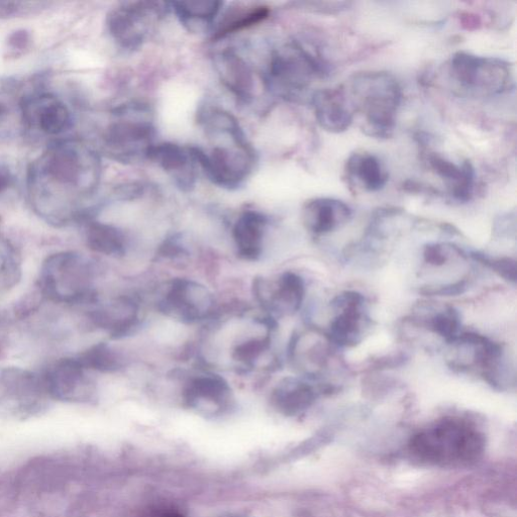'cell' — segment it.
<instances>
[{
  "label": "cell",
  "mask_w": 517,
  "mask_h": 517,
  "mask_svg": "<svg viewBox=\"0 0 517 517\" xmlns=\"http://www.w3.org/2000/svg\"><path fill=\"white\" fill-rule=\"evenodd\" d=\"M20 82H0V141L23 137L22 98Z\"/></svg>",
  "instance_id": "25"
},
{
  "label": "cell",
  "mask_w": 517,
  "mask_h": 517,
  "mask_svg": "<svg viewBox=\"0 0 517 517\" xmlns=\"http://www.w3.org/2000/svg\"><path fill=\"white\" fill-rule=\"evenodd\" d=\"M467 289V281L462 280L456 283L442 285L438 287H426L422 293L430 296H457L463 294Z\"/></svg>",
  "instance_id": "35"
},
{
  "label": "cell",
  "mask_w": 517,
  "mask_h": 517,
  "mask_svg": "<svg viewBox=\"0 0 517 517\" xmlns=\"http://www.w3.org/2000/svg\"><path fill=\"white\" fill-rule=\"evenodd\" d=\"M43 4L0 3V18H11L29 15L42 9Z\"/></svg>",
  "instance_id": "33"
},
{
  "label": "cell",
  "mask_w": 517,
  "mask_h": 517,
  "mask_svg": "<svg viewBox=\"0 0 517 517\" xmlns=\"http://www.w3.org/2000/svg\"><path fill=\"white\" fill-rule=\"evenodd\" d=\"M269 217L257 210H246L231 229L235 255L244 262H260L267 255Z\"/></svg>",
  "instance_id": "15"
},
{
  "label": "cell",
  "mask_w": 517,
  "mask_h": 517,
  "mask_svg": "<svg viewBox=\"0 0 517 517\" xmlns=\"http://www.w3.org/2000/svg\"><path fill=\"white\" fill-rule=\"evenodd\" d=\"M151 305L161 317L183 326L200 328L212 323L222 301L212 287L190 275H178L156 284Z\"/></svg>",
  "instance_id": "4"
},
{
  "label": "cell",
  "mask_w": 517,
  "mask_h": 517,
  "mask_svg": "<svg viewBox=\"0 0 517 517\" xmlns=\"http://www.w3.org/2000/svg\"><path fill=\"white\" fill-rule=\"evenodd\" d=\"M84 241L91 255L123 260L133 253V240L121 227L95 218L83 223Z\"/></svg>",
  "instance_id": "17"
},
{
  "label": "cell",
  "mask_w": 517,
  "mask_h": 517,
  "mask_svg": "<svg viewBox=\"0 0 517 517\" xmlns=\"http://www.w3.org/2000/svg\"><path fill=\"white\" fill-rule=\"evenodd\" d=\"M16 181V175L11 167L5 162H0V197L11 191Z\"/></svg>",
  "instance_id": "36"
},
{
  "label": "cell",
  "mask_w": 517,
  "mask_h": 517,
  "mask_svg": "<svg viewBox=\"0 0 517 517\" xmlns=\"http://www.w3.org/2000/svg\"><path fill=\"white\" fill-rule=\"evenodd\" d=\"M460 324L459 313L455 308L449 307L431 320L430 327L450 344L458 336Z\"/></svg>",
  "instance_id": "30"
},
{
  "label": "cell",
  "mask_w": 517,
  "mask_h": 517,
  "mask_svg": "<svg viewBox=\"0 0 517 517\" xmlns=\"http://www.w3.org/2000/svg\"><path fill=\"white\" fill-rule=\"evenodd\" d=\"M168 6L158 2L123 3L110 12L108 31L122 49H139L146 41L151 24L169 10Z\"/></svg>",
  "instance_id": "12"
},
{
  "label": "cell",
  "mask_w": 517,
  "mask_h": 517,
  "mask_svg": "<svg viewBox=\"0 0 517 517\" xmlns=\"http://www.w3.org/2000/svg\"><path fill=\"white\" fill-rule=\"evenodd\" d=\"M100 176L97 154L77 140L53 142L30 166L27 191L31 208L46 223L66 227L94 218L86 202Z\"/></svg>",
  "instance_id": "1"
},
{
  "label": "cell",
  "mask_w": 517,
  "mask_h": 517,
  "mask_svg": "<svg viewBox=\"0 0 517 517\" xmlns=\"http://www.w3.org/2000/svg\"><path fill=\"white\" fill-rule=\"evenodd\" d=\"M450 70L453 78L465 89L488 94L502 93L511 82V71L507 62L467 52H458L453 56Z\"/></svg>",
  "instance_id": "13"
},
{
  "label": "cell",
  "mask_w": 517,
  "mask_h": 517,
  "mask_svg": "<svg viewBox=\"0 0 517 517\" xmlns=\"http://www.w3.org/2000/svg\"><path fill=\"white\" fill-rule=\"evenodd\" d=\"M46 394L66 402H90L97 394V383L75 357H65L52 363L42 374Z\"/></svg>",
  "instance_id": "14"
},
{
  "label": "cell",
  "mask_w": 517,
  "mask_h": 517,
  "mask_svg": "<svg viewBox=\"0 0 517 517\" xmlns=\"http://www.w3.org/2000/svg\"><path fill=\"white\" fill-rule=\"evenodd\" d=\"M476 261L492 269L503 279L515 283L516 262L511 258H490L486 254L474 252L471 255Z\"/></svg>",
  "instance_id": "31"
},
{
  "label": "cell",
  "mask_w": 517,
  "mask_h": 517,
  "mask_svg": "<svg viewBox=\"0 0 517 517\" xmlns=\"http://www.w3.org/2000/svg\"><path fill=\"white\" fill-rule=\"evenodd\" d=\"M328 74V65L320 57L294 41L272 53L266 82L279 95L296 98L316 78Z\"/></svg>",
  "instance_id": "7"
},
{
  "label": "cell",
  "mask_w": 517,
  "mask_h": 517,
  "mask_svg": "<svg viewBox=\"0 0 517 517\" xmlns=\"http://www.w3.org/2000/svg\"><path fill=\"white\" fill-rule=\"evenodd\" d=\"M197 164L208 179L227 190L239 189L251 175L255 166V152L250 147H216L204 151L189 147Z\"/></svg>",
  "instance_id": "10"
},
{
  "label": "cell",
  "mask_w": 517,
  "mask_h": 517,
  "mask_svg": "<svg viewBox=\"0 0 517 517\" xmlns=\"http://www.w3.org/2000/svg\"><path fill=\"white\" fill-rule=\"evenodd\" d=\"M170 6L183 26L189 31L199 32L214 24L224 3L216 0H201V2H174Z\"/></svg>",
  "instance_id": "28"
},
{
  "label": "cell",
  "mask_w": 517,
  "mask_h": 517,
  "mask_svg": "<svg viewBox=\"0 0 517 517\" xmlns=\"http://www.w3.org/2000/svg\"><path fill=\"white\" fill-rule=\"evenodd\" d=\"M363 303L364 297L357 292H345L335 298L333 305L343 312L331 325V338L339 346L354 347L361 343Z\"/></svg>",
  "instance_id": "20"
},
{
  "label": "cell",
  "mask_w": 517,
  "mask_h": 517,
  "mask_svg": "<svg viewBox=\"0 0 517 517\" xmlns=\"http://www.w3.org/2000/svg\"><path fill=\"white\" fill-rule=\"evenodd\" d=\"M312 105L319 125L329 133H344L353 124L354 110L343 86L317 90Z\"/></svg>",
  "instance_id": "16"
},
{
  "label": "cell",
  "mask_w": 517,
  "mask_h": 517,
  "mask_svg": "<svg viewBox=\"0 0 517 517\" xmlns=\"http://www.w3.org/2000/svg\"><path fill=\"white\" fill-rule=\"evenodd\" d=\"M485 436L475 426L446 419L413 436L408 452L422 464L459 467L478 461L485 452Z\"/></svg>",
  "instance_id": "3"
},
{
  "label": "cell",
  "mask_w": 517,
  "mask_h": 517,
  "mask_svg": "<svg viewBox=\"0 0 517 517\" xmlns=\"http://www.w3.org/2000/svg\"><path fill=\"white\" fill-rule=\"evenodd\" d=\"M217 69L225 87L241 102L253 99L254 73L250 65L236 52L229 50L219 54Z\"/></svg>",
  "instance_id": "22"
},
{
  "label": "cell",
  "mask_w": 517,
  "mask_h": 517,
  "mask_svg": "<svg viewBox=\"0 0 517 517\" xmlns=\"http://www.w3.org/2000/svg\"><path fill=\"white\" fill-rule=\"evenodd\" d=\"M147 159L168 173L180 190L189 192L195 187L197 164L189 148L174 143L154 144Z\"/></svg>",
  "instance_id": "18"
},
{
  "label": "cell",
  "mask_w": 517,
  "mask_h": 517,
  "mask_svg": "<svg viewBox=\"0 0 517 517\" xmlns=\"http://www.w3.org/2000/svg\"><path fill=\"white\" fill-rule=\"evenodd\" d=\"M198 122L210 136L229 138L239 147L251 146L239 121L224 109L202 107L198 113Z\"/></svg>",
  "instance_id": "27"
},
{
  "label": "cell",
  "mask_w": 517,
  "mask_h": 517,
  "mask_svg": "<svg viewBox=\"0 0 517 517\" xmlns=\"http://www.w3.org/2000/svg\"><path fill=\"white\" fill-rule=\"evenodd\" d=\"M352 210L338 199L319 197L306 201L302 209L305 228L315 235L331 233L347 224Z\"/></svg>",
  "instance_id": "19"
},
{
  "label": "cell",
  "mask_w": 517,
  "mask_h": 517,
  "mask_svg": "<svg viewBox=\"0 0 517 517\" xmlns=\"http://www.w3.org/2000/svg\"><path fill=\"white\" fill-rule=\"evenodd\" d=\"M251 294L255 307L278 321L299 312L304 303L306 287L300 275L285 271L272 277L261 275L254 278Z\"/></svg>",
  "instance_id": "11"
},
{
  "label": "cell",
  "mask_w": 517,
  "mask_h": 517,
  "mask_svg": "<svg viewBox=\"0 0 517 517\" xmlns=\"http://www.w3.org/2000/svg\"><path fill=\"white\" fill-rule=\"evenodd\" d=\"M116 120L101 135V150L123 163L147 159L154 145L156 130L148 108L128 105L113 112Z\"/></svg>",
  "instance_id": "6"
},
{
  "label": "cell",
  "mask_w": 517,
  "mask_h": 517,
  "mask_svg": "<svg viewBox=\"0 0 517 517\" xmlns=\"http://www.w3.org/2000/svg\"><path fill=\"white\" fill-rule=\"evenodd\" d=\"M298 10L310 12V13H318V14H328L335 15L347 11L350 4L349 3H327V2H299L292 4Z\"/></svg>",
  "instance_id": "32"
},
{
  "label": "cell",
  "mask_w": 517,
  "mask_h": 517,
  "mask_svg": "<svg viewBox=\"0 0 517 517\" xmlns=\"http://www.w3.org/2000/svg\"><path fill=\"white\" fill-rule=\"evenodd\" d=\"M270 16V9L265 6L239 7L230 10L219 24L213 40H221L230 35L242 32L266 21Z\"/></svg>",
  "instance_id": "29"
},
{
  "label": "cell",
  "mask_w": 517,
  "mask_h": 517,
  "mask_svg": "<svg viewBox=\"0 0 517 517\" xmlns=\"http://www.w3.org/2000/svg\"><path fill=\"white\" fill-rule=\"evenodd\" d=\"M178 376L181 399L190 408L217 415L235 403L234 387L222 371L196 366Z\"/></svg>",
  "instance_id": "9"
},
{
  "label": "cell",
  "mask_w": 517,
  "mask_h": 517,
  "mask_svg": "<svg viewBox=\"0 0 517 517\" xmlns=\"http://www.w3.org/2000/svg\"><path fill=\"white\" fill-rule=\"evenodd\" d=\"M350 102L364 118L366 135L377 139L392 137L402 102L398 81L387 72H363L350 81Z\"/></svg>",
  "instance_id": "5"
},
{
  "label": "cell",
  "mask_w": 517,
  "mask_h": 517,
  "mask_svg": "<svg viewBox=\"0 0 517 517\" xmlns=\"http://www.w3.org/2000/svg\"><path fill=\"white\" fill-rule=\"evenodd\" d=\"M318 395L312 384L297 377H285L272 387L270 401L284 415L296 416L312 406Z\"/></svg>",
  "instance_id": "21"
},
{
  "label": "cell",
  "mask_w": 517,
  "mask_h": 517,
  "mask_svg": "<svg viewBox=\"0 0 517 517\" xmlns=\"http://www.w3.org/2000/svg\"><path fill=\"white\" fill-rule=\"evenodd\" d=\"M429 164L433 171L444 179L451 195L459 202H468L473 196L475 170L470 161L457 165L439 154L429 155Z\"/></svg>",
  "instance_id": "23"
},
{
  "label": "cell",
  "mask_w": 517,
  "mask_h": 517,
  "mask_svg": "<svg viewBox=\"0 0 517 517\" xmlns=\"http://www.w3.org/2000/svg\"><path fill=\"white\" fill-rule=\"evenodd\" d=\"M102 275L95 257L67 250L50 254L40 272V291L57 304L88 307L101 296L98 282Z\"/></svg>",
  "instance_id": "2"
},
{
  "label": "cell",
  "mask_w": 517,
  "mask_h": 517,
  "mask_svg": "<svg viewBox=\"0 0 517 517\" xmlns=\"http://www.w3.org/2000/svg\"><path fill=\"white\" fill-rule=\"evenodd\" d=\"M155 517H183V515L175 511H161Z\"/></svg>",
  "instance_id": "37"
},
{
  "label": "cell",
  "mask_w": 517,
  "mask_h": 517,
  "mask_svg": "<svg viewBox=\"0 0 517 517\" xmlns=\"http://www.w3.org/2000/svg\"><path fill=\"white\" fill-rule=\"evenodd\" d=\"M345 173L353 187L360 186L366 191L377 192L385 187L388 172L381 161L374 155L365 152L352 154L346 162Z\"/></svg>",
  "instance_id": "24"
},
{
  "label": "cell",
  "mask_w": 517,
  "mask_h": 517,
  "mask_svg": "<svg viewBox=\"0 0 517 517\" xmlns=\"http://www.w3.org/2000/svg\"><path fill=\"white\" fill-rule=\"evenodd\" d=\"M450 245L430 244L425 247L424 257L428 264L443 266L449 259L448 250Z\"/></svg>",
  "instance_id": "34"
},
{
  "label": "cell",
  "mask_w": 517,
  "mask_h": 517,
  "mask_svg": "<svg viewBox=\"0 0 517 517\" xmlns=\"http://www.w3.org/2000/svg\"><path fill=\"white\" fill-rule=\"evenodd\" d=\"M76 357L93 374H117L127 370L131 363L125 352L107 342L96 343Z\"/></svg>",
  "instance_id": "26"
},
{
  "label": "cell",
  "mask_w": 517,
  "mask_h": 517,
  "mask_svg": "<svg viewBox=\"0 0 517 517\" xmlns=\"http://www.w3.org/2000/svg\"><path fill=\"white\" fill-rule=\"evenodd\" d=\"M73 124V113L63 98L41 88L24 91L23 137L60 138Z\"/></svg>",
  "instance_id": "8"
}]
</instances>
